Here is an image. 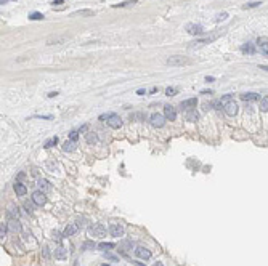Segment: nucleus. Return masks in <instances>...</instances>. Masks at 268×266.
Segmentation results:
<instances>
[{
	"mask_svg": "<svg viewBox=\"0 0 268 266\" xmlns=\"http://www.w3.org/2000/svg\"><path fill=\"white\" fill-rule=\"evenodd\" d=\"M100 120H106V124L111 127V128H120V127H122L120 117L116 116V114H106V116H100Z\"/></svg>",
	"mask_w": 268,
	"mask_h": 266,
	"instance_id": "obj_1",
	"label": "nucleus"
},
{
	"mask_svg": "<svg viewBox=\"0 0 268 266\" xmlns=\"http://www.w3.org/2000/svg\"><path fill=\"white\" fill-rule=\"evenodd\" d=\"M88 234L92 237H96V239H101V237H104L106 236V228L103 224H100V223H96V224H92L88 228Z\"/></svg>",
	"mask_w": 268,
	"mask_h": 266,
	"instance_id": "obj_2",
	"label": "nucleus"
},
{
	"mask_svg": "<svg viewBox=\"0 0 268 266\" xmlns=\"http://www.w3.org/2000/svg\"><path fill=\"white\" fill-rule=\"evenodd\" d=\"M190 59L188 58H185V56H169L167 58V64H170V66H185V64H190Z\"/></svg>",
	"mask_w": 268,
	"mask_h": 266,
	"instance_id": "obj_3",
	"label": "nucleus"
},
{
	"mask_svg": "<svg viewBox=\"0 0 268 266\" xmlns=\"http://www.w3.org/2000/svg\"><path fill=\"white\" fill-rule=\"evenodd\" d=\"M32 202L35 205H45L47 204V196H45V192L43 191H34L32 192Z\"/></svg>",
	"mask_w": 268,
	"mask_h": 266,
	"instance_id": "obj_4",
	"label": "nucleus"
},
{
	"mask_svg": "<svg viewBox=\"0 0 268 266\" xmlns=\"http://www.w3.org/2000/svg\"><path fill=\"white\" fill-rule=\"evenodd\" d=\"M149 122H151L153 127H157V128H161V127H164L165 124V116H162V114H153L151 117H149Z\"/></svg>",
	"mask_w": 268,
	"mask_h": 266,
	"instance_id": "obj_5",
	"label": "nucleus"
},
{
	"mask_svg": "<svg viewBox=\"0 0 268 266\" xmlns=\"http://www.w3.org/2000/svg\"><path fill=\"white\" fill-rule=\"evenodd\" d=\"M223 109H225V112L228 116H236V114H238V104H236L234 100L225 103V104H223Z\"/></svg>",
	"mask_w": 268,
	"mask_h": 266,
	"instance_id": "obj_6",
	"label": "nucleus"
},
{
	"mask_svg": "<svg viewBox=\"0 0 268 266\" xmlns=\"http://www.w3.org/2000/svg\"><path fill=\"white\" fill-rule=\"evenodd\" d=\"M109 232H111V236H114V237H120V236H124L125 229H124V226H122V224L112 223L111 226H109Z\"/></svg>",
	"mask_w": 268,
	"mask_h": 266,
	"instance_id": "obj_7",
	"label": "nucleus"
},
{
	"mask_svg": "<svg viewBox=\"0 0 268 266\" xmlns=\"http://www.w3.org/2000/svg\"><path fill=\"white\" fill-rule=\"evenodd\" d=\"M135 255L138 258H141V260H149V258H151V252H149L148 249H145V247H137L135 249Z\"/></svg>",
	"mask_w": 268,
	"mask_h": 266,
	"instance_id": "obj_8",
	"label": "nucleus"
},
{
	"mask_svg": "<svg viewBox=\"0 0 268 266\" xmlns=\"http://www.w3.org/2000/svg\"><path fill=\"white\" fill-rule=\"evenodd\" d=\"M55 258H56V260H66V258H68V249L66 247H56L55 249Z\"/></svg>",
	"mask_w": 268,
	"mask_h": 266,
	"instance_id": "obj_9",
	"label": "nucleus"
},
{
	"mask_svg": "<svg viewBox=\"0 0 268 266\" xmlns=\"http://www.w3.org/2000/svg\"><path fill=\"white\" fill-rule=\"evenodd\" d=\"M164 116H165V119H169V120H175L177 119L175 108H172V106H164Z\"/></svg>",
	"mask_w": 268,
	"mask_h": 266,
	"instance_id": "obj_10",
	"label": "nucleus"
},
{
	"mask_svg": "<svg viewBox=\"0 0 268 266\" xmlns=\"http://www.w3.org/2000/svg\"><path fill=\"white\" fill-rule=\"evenodd\" d=\"M186 31L190 34H193V35H201L204 32V29H202V26H199V24H188L186 26Z\"/></svg>",
	"mask_w": 268,
	"mask_h": 266,
	"instance_id": "obj_11",
	"label": "nucleus"
},
{
	"mask_svg": "<svg viewBox=\"0 0 268 266\" xmlns=\"http://www.w3.org/2000/svg\"><path fill=\"white\" fill-rule=\"evenodd\" d=\"M7 228L10 229L11 232H21V223L18 220H10L7 223Z\"/></svg>",
	"mask_w": 268,
	"mask_h": 266,
	"instance_id": "obj_12",
	"label": "nucleus"
},
{
	"mask_svg": "<svg viewBox=\"0 0 268 266\" xmlns=\"http://www.w3.org/2000/svg\"><path fill=\"white\" fill-rule=\"evenodd\" d=\"M196 104H198V100H196V98H190V100L182 101L180 108L182 109H191V108H196Z\"/></svg>",
	"mask_w": 268,
	"mask_h": 266,
	"instance_id": "obj_13",
	"label": "nucleus"
},
{
	"mask_svg": "<svg viewBox=\"0 0 268 266\" xmlns=\"http://www.w3.org/2000/svg\"><path fill=\"white\" fill-rule=\"evenodd\" d=\"M77 229H79L77 224H68V226H66V229H64V232H63V236H64V237H71V236H74V234L77 232Z\"/></svg>",
	"mask_w": 268,
	"mask_h": 266,
	"instance_id": "obj_14",
	"label": "nucleus"
},
{
	"mask_svg": "<svg viewBox=\"0 0 268 266\" xmlns=\"http://www.w3.org/2000/svg\"><path fill=\"white\" fill-rule=\"evenodd\" d=\"M15 192L18 194V196H26V192H27V188H26V184H23V183H15Z\"/></svg>",
	"mask_w": 268,
	"mask_h": 266,
	"instance_id": "obj_15",
	"label": "nucleus"
},
{
	"mask_svg": "<svg viewBox=\"0 0 268 266\" xmlns=\"http://www.w3.org/2000/svg\"><path fill=\"white\" fill-rule=\"evenodd\" d=\"M241 100L242 101H257V100H260V96L257 93H242Z\"/></svg>",
	"mask_w": 268,
	"mask_h": 266,
	"instance_id": "obj_16",
	"label": "nucleus"
},
{
	"mask_svg": "<svg viewBox=\"0 0 268 266\" xmlns=\"http://www.w3.org/2000/svg\"><path fill=\"white\" fill-rule=\"evenodd\" d=\"M199 119V114H198V111L196 109H190L186 112V120L188 122H196Z\"/></svg>",
	"mask_w": 268,
	"mask_h": 266,
	"instance_id": "obj_17",
	"label": "nucleus"
},
{
	"mask_svg": "<svg viewBox=\"0 0 268 266\" xmlns=\"http://www.w3.org/2000/svg\"><path fill=\"white\" fill-rule=\"evenodd\" d=\"M66 42V37H58V35H55V37H50L48 40H47V45H58V43H63Z\"/></svg>",
	"mask_w": 268,
	"mask_h": 266,
	"instance_id": "obj_18",
	"label": "nucleus"
},
{
	"mask_svg": "<svg viewBox=\"0 0 268 266\" xmlns=\"http://www.w3.org/2000/svg\"><path fill=\"white\" fill-rule=\"evenodd\" d=\"M85 141L88 143V144H95V143H98V135L93 133V132H88L85 135Z\"/></svg>",
	"mask_w": 268,
	"mask_h": 266,
	"instance_id": "obj_19",
	"label": "nucleus"
},
{
	"mask_svg": "<svg viewBox=\"0 0 268 266\" xmlns=\"http://www.w3.org/2000/svg\"><path fill=\"white\" fill-rule=\"evenodd\" d=\"M7 215H8L10 220H18V216H19V210H18V207H10L8 212H7Z\"/></svg>",
	"mask_w": 268,
	"mask_h": 266,
	"instance_id": "obj_20",
	"label": "nucleus"
},
{
	"mask_svg": "<svg viewBox=\"0 0 268 266\" xmlns=\"http://www.w3.org/2000/svg\"><path fill=\"white\" fill-rule=\"evenodd\" d=\"M37 184H39V188H40V191H43V192L50 191V183L47 180H43V178H40V180L37 181Z\"/></svg>",
	"mask_w": 268,
	"mask_h": 266,
	"instance_id": "obj_21",
	"label": "nucleus"
},
{
	"mask_svg": "<svg viewBox=\"0 0 268 266\" xmlns=\"http://www.w3.org/2000/svg\"><path fill=\"white\" fill-rule=\"evenodd\" d=\"M63 149H64V151H68V152H71V151H74V149H76V141H72V140L66 141L64 144H63Z\"/></svg>",
	"mask_w": 268,
	"mask_h": 266,
	"instance_id": "obj_22",
	"label": "nucleus"
},
{
	"mask_svg": "<svg viewBox=\"0 0 268 266\" xmlns=\"http://www.w3.org/2000/svg\"><path fill=\"white\" fill-rule=\"evenodd\" d=\"M260 111L262 112H268V96L260 100Z\"/></svg>",
	"mask_w": 268,
	"mask_h": 266,
	"instance_id": "obj_23",
	"label": "nucleus"
},
{
	"mask_svg": "<svg viewBox=\"0 0 268 266\" xmlns=\"http://www.w3.org/2000/svg\"><path fill=\"white\" fill-rule=\"evenodd\" d=\"M241 51H242V53H250V55H252V53L255 51V48L250 45V43H247V45H242V47H241Z\"/></svg>",
	"mask_w": 268,
	"mask_h": 266,
	"instance_id": "obj_24",
	"label": "nucleus"
},
{
	"mask_svg": "<svg viewBox=\"0 0 268 266\" xmlns=\"http://www.w3.org/2000/svg\"><path fill=\"white\" fill-rule=\"evenodd\" d=\"M100 249L103 250V252H106V250L114 249V244H111V242H103V244H100Z\"/></svg>",
	"mask_w": 268,
	"mask_h": 266,
	"instance_id": "obj_25",
	"label": "nucleus"
},
{
	"mask_svg": "<svg viewBox=\"0 0 268 266\" xmlns=\"http://www.w3.org/2000/svg\"><path fill=\"white\" fill-rule=\"evenodd\" d=\"M58 143V138L56 136H53V138H50L48 141H45V148H52V146H55Z\"/></svg>",
	"mask_w": 268,
	"mask_h": 266,
	"instance_id": "obj_26",
	"label": "nucleus"
},
{
	"mask_svg": "<svg viewBox=\"0 0 268 266\" xmlns=\"http://www.w3.org/2000/svg\"><path fill=\"white\" fill-rule=\"evenodd\" d=\"M77 15H82V16H93V11L92 10H79V11H76Z\"/></svg>",
	"mask_w": 268,
	"mask_h": 266,
	"instance_id": "obj_27",
	"label": "nucleus"
},
{
	"mask_svg": "<svg viewBox=\"0 0 268 266\" xmlns=\"http://www.w3.org/2000/svg\"><path fill=\"white\" fill-rule=\"evenodd\" d=\"M259 5H262V2H249V3H246L242 8H244V10H247V8H255V7H259Z\"/></svg>",
	"mask_w": 268,
	"mask_h": 266,
	"instance_id": "obj_28",
	"label": "nucleus"
},
{
	"mask_svg": "<svg viewBox=\"0 0 268 266\" xmlns=\"http://www.w3.org/2000/svg\"><path fill=\"white\" fill-rule=\"evenodd\" d=\"M177 93H178V90L173 88V87H169V88L165 90V95H167V96H175Z\"/></svg>",
	"mask_w": 268,
	"mask_h": 266,
	"instance_id": "obj_29",
	"label": "nucleus"
},
{
	"mask_svg": "<svg viewBox=\"0 0 268 266\" xmlns=\"http://www.w3.org/2000/svg\"><path fill=\"white\" fill-rule=\"evenodd\" d=\"M231 100H234V98H233V95H225V96H222V100H220V103H222V106H223V104H225V103L231 101Z\"/></svg>",
	"mask_w": 268,
	"mask_h": 266,
	"instance_id": "obj_30",
	"label": "nucleus"
},
{
	"mask_svg": "<svg viewBox=\"0 0 268 266\" xmlns=\"http://www.w3.org/2000/svg\"><path fill=\"white\" fill-rule=\"evenodd\" d=\"M29 19H32V21H39V19H43V15L42 13H32L29 16Z\"/></svg>",
	"mask_w": 268,
	"mask_h": 266,
	"instance_id": "obj_31",
	"label": "nucleus"
},
{
	"mask_svg": "<svg viewBox=\"0 0 268 266\" xmlns=\"http://www.w3.org/2000/svg\"><path fill=\"white\" fill-rule=\"evenodd\" d=\"M77 138H79V132H76V130H72V132L69 133V140H72V141H77Z\"/></svg>",
	"mask_w": 268,
	"mask_h": 266,
	"instance_id": "obj_32",
	"label": "nucleus"
},
{
	"mask_svg": "<svg viewBox=\"0 0 268 266\" xmlns=\"http://www.w3.org/2000/svg\"><path fill=\"white\" fill-rule=\"evenodd\" d=\"M82 247H84L85 250H90V249L95 247V244H93V242H90V240H87V242H84V245H82Z\"/></svg>",
	"mask_w": 268,
	"mask_h": 266,
	"instance_id": "obj_33",
	"label": "nucleus"
},
{
	"mask_svg": "<svg viewBox=\"0 0 268 266\" xmlns=\"http://www.w3.org/2000/svg\"><path fill=\"white\" fill-rule=\"evenodd\" d=\"M135 3H137V0H129V2H122L116 7H127V5H135Z\"/></svg>",
	"mask_w": 268,
	"mask_h": 266,
	"instance_id": "obj_34",
	"label": "nucleus"
},
{
	"mask_svg": "<svg viewBox=\"0 0 268 266\" xmlns=\"http://www.w3.org/2000/svg\"><path fill=\"white\" fill-rule=\"evenodd\" d=\"M24 208H26V210H27V212H29V213H31V212H32V210H34V205H32V204H31V202H24Z\"/></svg>",
	"mask_w": 268,
	"mask_h": 266,
	"instance_id": "obj_35",
	"label": "nucleus"
},
{
	"mask_svg": "<svg viewBox=\"0 0 268 266\" xmlns=\"http://www.w3.org/2000/svg\"><path fill=\"white\" fill-rule=\"evenodd\" d=\"M228 18V13H220V15H217V21H223V19H226Z\"/></svg>",
	"mask_w": 268,
	"mask_h": 266,
	"instance_id": "obj_36",
	"label": "nucleus"
},
{
	"mask_svg": "<svg viewBox=\"0 0 268 266\" xmlns=\"http://www.w3.org/2000/svg\"><path fill=\"white\" fill-rule=\"evenodd\" d=\"M5 234H7V229H5V226L2 224V226H0V237L3 239V237H5Z\"/></svg>",
	"mask_w": 268,
	"mask_h": 266,
	"instance_id": "obj_37",
	"label": "nucleus"
},
{
	"mask_svg": "<svg viewBox=\"0 0 268 266\" xmlns=\"http://www.w3.org/2000/svg\"><path fill=\"white\" fill-rule=\"evenodd\" d=\"M88 130V125H84V127H80V130H79V133H82V132H87Z\"/></svg>",
	"mask_w": 268,
	"mask_h": 266,
	"instance_id": "obj_38",
	"label": "nucleus"
},
{
	"mask_svg": "<svg viewBox=\"0 0 268 266\" xmlns=\"http://www.w3.org/2000/svg\"><path fill=\"white\" fill-rule=\"evenodd\" d=\"M137 93H138V95H146V92H145V90H143V88H140V90H137Z\"/></svg>",
	"mask_w": 268,
	"mask_h": 266,
	"instance_id": "obj_39",
	"label": "nucleus"
},
{
	"mask_svg": "<svg viewBox=\"0 0 268 266\" xmlns=\"http://www.w3.org/2000/svg\"><path fill=\"white\" fill-rule=\"evenodd\" d=\"M259 67H260V69H263V71H267V72H268V66H265V64H260Z\"/></svg>",
	"mask_w": 268,
	"mask_h": 266,
	"instance_id": "obj_40",
	"label": "nucleus"
},
{
	"mask_svg": "<svg viewBox=\"0 0 268 266\" xmlns=\"http://www.w3.org/2000/svg\"><path fill=\"white\" fill-rule=\"evenodd\" d=\"M56 95H58L56 92H52V93H48V98H55V96H56Z\"/></svg>",
	"mask_w": 268,
	"mask_h": 266,
	"instance_id": "obj_41",
	"label": "nucleus"
},
{
	"mask_svg": "<svg viewBox=\"0 0 268 266\" xmlns=\"http://www.w3.org/2000/svg\"><path fill=\"white\" fill-rule=\"evenodd\" d=\"M206 82H214V77H209V75H207V77H206Z\"/></svg>",
	"mask_w": 268,
	"mask_h": 266,
	"instance_id": "obj_42",
	"label": "nucleus"
},
{
	"mask_svg": "<svg viewBox=\"0 0 268 266\" xmlns=\"http://www.w3.org/2000/svg\"><path fill=\"white\" fill-rule=\"evenodd\" d=\"M154 266H164V265L161 263V261H156V263H154Z\"/></svg>",
	"mask_w": 268,
	"mask_h": 266,
	"instance_id": "obj_43",
	"label": "nucleus"
},
{
	"mask_svg": "<svg viewBox=\"0 0 268 266\" xmlns=\"http://www.w3.org/2000/svg\"><path fill=\"white\" fill-rule=\"evenodd\" d=\"M135 266H146V265H143V263H138V261H137V263H135Z\"/></svg>",
	"mask_w": 268,
	"mask_h": 266,
	"instance_id": "obj_44",
	"label": "nucleus"
},
{
	"mask_svg": "<svg viewBox=\"0 0 268 266\" xmlns=\"http://www.w3.org/2000/svg\"><path fill=\"white\" fill-rule=\"evenodd\" d=\"M7 2H10V0H0V3H2V5H3V3H7Z\"/></svg>",
	"mask_w": 268,
	"mask_h": 266,
	"instance_id": "obj_45",
	"label": "nucleus"
}]
</instances>
